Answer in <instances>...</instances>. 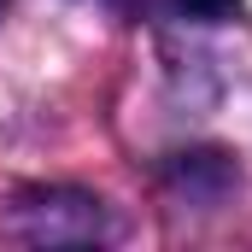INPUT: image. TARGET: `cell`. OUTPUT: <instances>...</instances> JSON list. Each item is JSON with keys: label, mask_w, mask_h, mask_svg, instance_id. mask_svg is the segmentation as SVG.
I'll use <instances>...</instances> for the list:
<instances>
[{"label": "cell", "mask_w": 252, "mask_h": 252, "mask_svg": "<svg viewBox=\"0 0 252 252\" xmlns=\"http://www.w3.org/2000/svg\"><path fill=\"white\" fill-rule=\"evenodd\" d=\"M12 235L18 241H47V247H59V241H94V235H106V223H100V199L94 193H76V188H30L12 199Z\"/></svg>", "instance_id": "obj_1"}, {"label": "cell", "mask_w": 252, "mask_h": 252, "mask_svg": "<svg viewBox=\"0 0 252 252\" xmlns=\"http://www.w3.org/2000/svg\"><path fill=\"white\" fill-rule=\"evenodd\" d=\"M247 0H170V12L176 18H193V24H223V18H235Z\"/></svg>", "instance_id": "obj_2"}, {"label": "cell", "mask_w": 252, "mask_h": 252, "mask_svg": "<svg viewBox=\"0 0 252 252\" xmlns=\"http://www.w3.org/2000/svg\"><path fill=\"white\" fill-rule=\"evenodd\" d=\"M0 6H6V0H0Z\"/></svg>", "instance_id": "obj_3"}]
</instances>
